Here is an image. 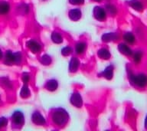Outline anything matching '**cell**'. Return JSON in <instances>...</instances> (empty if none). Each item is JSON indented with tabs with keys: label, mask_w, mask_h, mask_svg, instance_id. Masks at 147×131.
I'll return each instance as SVG.
<instances>
[{
	"label": "cell",
	"mask_w": 147,
	"mask_h": 131,
	"mask_svg": "<svg viewBox=\"0 0 147 131\" xmlns=\"http://www.w3.org/2000/svg\"><path fill=\"white\" fill-rule=\"evenodd\" d=\"M52 120L55 124L59 126H62L67 123L68 120V115L67 112L63 109L58 108L55 110L52 114Z\"/></svg>",
	"instance_id": "obj_1"
},
{
	"label": "cell",
	"mask_w": 147,
	"mask_h": 131,
	"mask_svg": "<svg viewBox=\"0 0 147 131\" xmlns=\"http://www.w3.org/2000/svg\"><path fill=\"white\" fill-rule=\"evenodd\" d=\"M22 57L20 53H12L11 51H8L5 54V62L8 64H18L20 63Z\"/></svg>",
	"instance_id": "obj_2"
},
{
	"label": "cell",
	"mask_w": 147,
	"mask_h": 131,
	"mask_svg": "<svg viewBox=\"0 0 147 131\" xmlns=\"http://www.w3.org/2000/svg\"><path fill=\"white\" fill-rule=\"evenodd\" d=\"M71 103L77 107H80L82 106L83 101L80 94L74 93V94H72L71 97Z\"/></svg>",
	"instance_id": "obj_3"
},
{
	"label": "cell",
	"mask_w": 147,
	"mask_h": 131,
	"mask_svg": "<svg viewBox=\"0 0 147 131\" xmlns=\"http://www.w3.org/2000/svg\"><path fill=\"white\" fill-rule=\"evenodd\" d=\"M12 120L16 125H22L24 123V116L20 111H16L12 114Z\"/></svg>",
	"instance_id": "obj_4"
},
{
	"label": "cell",
	"mask_w": 147,
	"mask_h": 131,
	"mask_svg": "<svg viewBox=\"0 0 147 131\" xmlns=\"http://www.w3.org/2000/svg\"><path fill=\"white\" fill-rule=\"evenodd\" d=\"M28 48H29L31 51L33 53H38L41 51V45L38 42L34 41V40H31L27 42Z\"/></svg>",
	"instance_id": "obj_5"
},
{
	"label": "cell",
	"mask_w": 147,
	"mask_h": 131,
	"mask_svg": "<svg viewBox=\"0 0 147 131\" xmlns=\"http://www.w3.org/2000/svg\"><path fill=\"white\" fill-rule=\"evenodd\" d=\"M32 121L37 125H43L45 123V120L39 112H34L32 114Z\"/></svg>",
	"instance_id": "obj_6"
},
{
	"label": "cell",
	"mask_w": 147,
	"mask_h": 131,
	"mask_svg": "<svg viewBox=\"0 0 147 131\" xmlns=\"http://www.w3.org/2000/svg\"><path fill=\"white\" fill-rule=\"evenodd\" d=\"M94 16H95V18H96V19H98V20L102 21L103 20V19H105L106 12L102 8H100V7H96V8L94 9Z\"/></svg>",
	"instance_id": "obj_7"
},
{
	"label": "cell",
	"mask_w": 147,
	"mask_h": 131,
	"mask_svg": "<svg viewBox=\"0 0 147 131\" xmlns=\"http://www.w3.org/2000/svg\"><path fill=\"white\" fill-rule=\"evenodd\" d=\"M69 16L70 18L74 21H78L80 19V16H81V12L79 9H73L69 12Z\"/></svg>",
	"instance_id": "obj_8"
},
{
	"label": "cell",
	"mask_w": 147,
	"mask_h": 131,
	"mask_svg": "<svg viewBox=\"0 0 147 131\" xmlns=\"http://www.w3.org/2000/svg\"><path fill=\"white\" fill-rule=\"evenodd\" d=\"M78 67H79L78 60L76 57L72 58L71 62H70V65H69V70H70V71L71 72H75L78 69Z\"/></svg>",
	"instance_id": "obj_9"
},
{
	"label": "cell",
	"mask_w": 147,
	"mask_h": 131,
	"mask_svg": "<svg viewBox=\"0 0 147 131\" xmlns=\"http://www.w3.org/2000/svg\"><path fill=\"white\" fill-rule=\"evenodd\" d=\"M146 78L144 75H138L134 78V82L139 86H144L146 84Z\"/></svg>",
	"instance_id": "obj_10"
},
{
	"label": "cell",
	"mask_w": 147,
	"mask_h": 131,
	"mask_svg": "<svg viewBox=\"0 0 147 131\" xmlns=\"http://www.w3.org/2000/svg\"><path fill=\"white\" fill-rule=\"evenodd\" d=\"M9 5L6 2H0V14L1 15H5V14L8 13L9 11Z\"/></svg>",
	"instance_id": "obj_11"
},
{
	"label": "cell",
	"mask_w": 147,
	"mask_h": 131,
	"mask_svg": "<svg viewBox=\"0 0 147 131\" xmlns=\"http://www.w3.org/2000/svg\"><path fill=\"white\" fill-rule=\"evenodd\" d=\"M97 55L102 59H108L110 57V54L109 52V51L107 50L106 48H102L100 50H99L98 52H97Z\"/></svg>",
	"instance_id": "obj_12"
},
{
	"label": "cell",
	"mask_w": 147,
	"mask_h": 131,
	"mask_svg": "<svg viewBox=\"0 0 147 131\" xmlns=\"http://www.w3.org/2000/svg\"><path fill=\"white\" fill-rule=\"evenodd\" d=\"M46 87H47V89L49 90H51V91L55 90L57 88V80H50L48 83H47V84H46Z\"/></svg>",
	"instance_id": "obj_13"
},
{
	"label": "cell",
	"mask_w": 147,
	"mask_h": 131,
	"mask_svg": "<svg viewBox=\"0 0 147 131\" xmlns=\"http://www.w3.org/2000/svg\"><path fill=\"white\" fill-rule=\"evenodd\" d=\"M103 77H105L107 79L110 80L113 77V66H109L103 71L102 73Z\"/></svg>",
	"instance_id": "obj_14"
},
{
	"label": "cell",
	"mask_w": 147,
	"mask_h": 131,
	"mask_svg": "<svg viewBox=\"0 0 147 131\" xmlns=\"http://www.w3.org/2000/svg\"><path fill=\"white\" fill-rule=\"evenodd\" d=\"M51 39L56 44H60L63 41V38H62L61 35L59 33H57V32H53L52 34H51Z\"/></svg>",
	"instance_id": "obj_15"
},
{
	"label": "cell",
	"mask_w": 147,
	"mask_h": 131,
	"mask_svg": "<svg viewBox=\"0 0 147 131\" xmlns=\"http://www.w3.org/2000/svg\"><path fill=\"white\" fill-rule=\"evenodd\" d=\"M29 94L30 91L29 89H28V87L27 86V84H24V86H23L22 90H21V97H23V98H26V97H28L29 96Z\"/></svg>",
	"instance_id": "obj_16"
},
{
	"label": "cell",
	"mask_w": 147,
	"mask_h": 131,
	"mask_svg": "<svg viewBox=\"0 0 147 131\" xmlns=\"http://www.w3.org/2000/svg\"><path fill=\"white\" fill-rule=\"evenodd\" d=\"M117 35L114 33H107V34H105L103 35V41H110L114 40L116 38H117Z\"/></svg>",
	"instance_id": "obj_17"
},
{
	"label": "cell",
	"mask_w": 147,
	"mask_h": 131,
	"mask_svg": "<svg viewBox=\"0 0 147 131\" xmlns=\"http://www.w3.org/2000/svg\"><path fill=\"white\" fill-rule=\"evenodd\" d=\"M85 48H86V45H85L84 43L80 42V43L77 44V45H76V51H77L78 54H82L84 51Z\"/></svg>",
	"instance_id": "obj_18"
},
{
	"label": "cell",
	"mask_w": 147,
	"mask_h": 131,
	"mask_svg": "<svg viewBox=\"0 0 147 131\" xmlns=\"http://www.w3.org/2000/svg\"><path fill=\"white\" fill-rule=\"evenodd\" d=\"M119 50L121 51L122 52L124 53V54H126V55H130L131 54V51L130 49L126 45H124V44H121V45H119Z\"/></svg>",
	"instance_id": "obj_19"
},
{
	"label": "cell",
	"mask_w": 147,
	"mask_h": 131,
	"mask_svg": "<svg viewBox=\"0 0 147 131\" xmlns=\"http://www.w3.org/2000/svg\"><path fill=\"white\" fill-rule=\"evenodd\" d=\"M41 62L43 64H45V65H48V64H51V59L50 56H48V55H45L41 57Z\"/></svg>",
	"instance_id": "obj_20"
},
{
	"label": "cell",
	"mask_w": 147,
	"mask_h": 131,
	"mask_svg": "<svg viewBox=\"0 0 147 131\" xmlns=\"http://www.w3.org/2000/svg\"><path fill=\"white\" fill-rule=\"evenodd\" d=\"M71 51H72V49H71L70 47H65V48H64L63 49H62L61 53L63 55L67 56V55H70V54L71 53Z\"/></svg>",
	"instance_id": "obj_21"
},
{
	"label": "cell",
	"mask_w": 147,
	"mask_h": 131,
	"mask_svg": "<svg viewBox=\"0 0 147 131\" xmlns=\"http://www.w3.org/2000/svg\"><path fill=\"white\" fill-rule=\"evenodd\" d=\"M125 39H126L127 41H129V42H133V41H134V38H133V35L131 34H129V33H128V34H126V35H125Z\"/></svg>",
	"instance_id": "obj_22"
},
{
	"label": "cell",
	"mask_w": 147,
	"mask_h": 131,
	"mask_svg": "<svg viewBox=\"0 0 147 131\" xmlns=\"http://www.w3.org/2000/svg\"><path fill=\"white\" fill-rule=\"evenodd\" d=\"M7 124V119L5 117H1L0 118V128H2Z\"/></svg>",
	"instance_id": "obj_23"
},
{
	"label": "cell",
	"mask_w": 147,
	"mask_h": 131,
	"mask_svg": "<svg viewBox=\"0 0 147 131\" xmlns=\"http://www.w3.org/2000/svg\"><path fill=\"white\" fill-rule=\"evenodd\" d=\"M22 80L24 84H28V82L29 81V75L27 73H25L23 74Z\"/></svg>",
	"instance_id": "obj_24"
},
{
	"label": "cell",
	"mask_w": 147,
	"mask_h": 131,
	"mask_svg": "<svg viewBox=\"0 0 147 131\" xmlns=\"http://www.w3.org/2000/svg\"><path fill=\"white\" fill-rule=\"evenodd\" d=\"M70 2L72 4L74 5H79V4H82L84 2V0H70Z\"/></svg>",
	"instance_id": "obj_25"
},
{
	"label": "cell",
	"mask_w": 147,
	"mask_h": 131,
	"mask_svg": "<svg viewBox=\"0 0 147 131\" xmlns=\"http://www.w3.org/2000/svg\"><path fill=\"white\" fill-rule=\"evenodd\" d=\"M140 57H141V55H140V53H136V54L134 55V61L138 62L140 60Z\"/></svg>",
	"instance_id": "obj_26"
},
{
	"label": "cell",
	"mask_w": 147,
	"mask_h": 131,
	"mask_svg": "<svg viewBox=\"0 0 147 131\" xmlns=\"http://www.w3.org/2000/svg\"><path fill=\"white\" fill-rule=\"evenodd\" d=\"M2 50L0 49V60L2 59Z\"/></svg>",
	"instance_id": "obj_27"
},
{
	"label": "cell",
	"mask_w": 147,
	"mask_h": 131,
	"mask_svg": "<svg viewBox=\"0 0 147 131\" xmlns=\"http://www.w3.org/2000/svg\"><path fill=\"white\" fill-rule=\"evenodd\" d=\"M96 1H100V0H96Z\"/></svg>",
	"instance_id": "obj_28"
}]
</instances>
